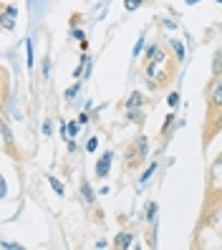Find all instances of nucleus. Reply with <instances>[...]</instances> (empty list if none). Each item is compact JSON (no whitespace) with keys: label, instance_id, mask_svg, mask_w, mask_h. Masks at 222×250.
I'll list each match as a JSON object with an SVG mask.
<instances>
[{"label":"nucleus","instance_id":"obj_1","mask_svg":"<svg viewBox=\"0 0 222 250\" xmlns=\"http://www.w3.org/2000/svg\"><path fill=\"white\" fill-rule=\"evenodd\" d=\"M222 131V109H207L204 114V122H202V146L207 149V146L212 144V139Z\"/></svg>","mask_w":222,"mask_h":250},{"label":"nucleus","instance_id":"obj_2","mask_svg":"<svg viewBox=\"0 0 222 250\" xmlns=\"http://www.w3.org/2000/svg\"><path fill=\"white\" fill-rule=\"evenodd\" d=\"M146 149H149V144H146L144 137H137L134 142H129L126 152H124V169H129V172L137 169L146 157Z\"/></svg>","mask_w":222,"mask_h":250},{"label":"nucleus","instance_id":"obj_3","mask_svg":"<svg viewBox=\"0 0 222 250\" xmlns=\"http://www.w3.org/2000/svg\"><path fill=\"white\" fill-rule=\"evenodd\" d=\"M207 109H222V73H217L207 86Z\"/></svg>","mask_w":222,"mask_h":250},{"label":"nucleus","instance_id":"obj_4","mask_svg":"<svg viewBox=\"0 0 222 250\" xmlns=\"http://www.w3.org/2000/svg\"><path fill=\"white\" fill-rule=\"evenodd\" d=\"M16 16H18L16 5H5L3 8V28L5 31H13V28H16Z\"/></svg>","mask_w":222,"mask_h":250},{"label":"nucleus","instance_id":"obj_5","mask_svg":"<svg viewBox=\"0 0 222 250\" xmlns=\"http://www.w3.org/2000/svg\"><path fill=\"white\" fill-rule=\"evenodd\" d=\"M111 159H114V154H111V152H106V154L101 157V162L96 165V177H106V174H109V165H111Z\"/></svg>","mask_w":222,"mask_h":250},{"label":"nucleus","instance_id":"obj_6","mask_svg":"<svg viewBox=\"0 0 222 250\" xmlns=\"http://www.w3.org/2000/svg\"><path fill=\"white\" fill-rule=\"evenodd\" d=\"M144 104V96L139 94V91H134L129 96V101H126V109H137V106H141Z\"/></svg>","mask_w":222,"mask_h":250},{"label":"nucleus","instance_id":"obj_7","mask_svg":"<svg viewBox=\"0 0 222 250\" xmlns=\"http://www.w3.org/2000/svg\"><path fill=\"white\" fill-rule=\"evenodd\" d=\"M114 245H116V248H129V245H131V235H129V232L116 235V238H114Z\"/></svg>","mask_w":222,"mask_h":250},{"label":"nucleus","instance_id":"obj_8","mask_svg":"<svg viewBox=\"0 0 222 250\" xmlns=\"http://www.w3.org/2000/svg\"><path fill=\"white\" fill-rule=\"evenodd\" d=\"M129 119L134 122V124H144V119H146V116H144V111H137V109H129Z\"/></svg>","mask_w":222,"mask_h":250},{"label":"nucleus","instance_id":"obj_9","mask_svg":"<svg viewBox=\"0 0 222 250\" xmlns=\"http://www.w3.org/2000/svg\"><path fill=\"white\" fill-rule=\"evenodd\" d=\"M10 142H13V137H10V126L3 122V144H5V149H10Z\"/></svg>","mask_w":222,"mask_h":250},{"label":"nucleus","instance_id":"obj_10","mask_svg":"<svg viewBox=\"0 0 222 250\" xmlns=\"http://www.w3.org/2000/svg\"><path fill=\"white\" fill-rule=\"evenodd\" d=\"M81 192H83V197H86V202H88V205H91V202L96 200V197H94V192H91V187H88L86 182L81 185Z\"/></svg>","mask_w":222,"mask_h":250},{"label":"nucleus","instance_id":"obj_11","mask_svg":"<svg viewBox=\"0 0 222 250\" xmlns=\"http://www.w3.org/2000/svg\"><path fill=\"white\" fill-rule=\"evenodd\" d=\"M139 5H141V0H126V3H124V8H126V10H137Z\"/></svg>","mask_w":222,"mask_h":250},{"label":"nucleus","instance_id":"obj_12","mask_svg":"<svg viewBox=\"0 0 222 250\" xmlns=\"http://www.w3.org/2000/svg\"><path fill=\"white\" fill-rule=\"evenodd\" d=\"M172 122H174V114H169V116H167V122H164V126H161V134H167V129L172 126Z\"/></svg>","mask_w":222,"mask_h":250},{"label":"nucleus","instance_id":"obj_13","mask_svg":"<svg viewBox=\"0 0 222 250\" xmlns=\"http://www.w3.org/2000/svg\"><path fill=\"white\" fill-rule=\"evenodd\" d=\"M154 212H157V205L152 202L149 208H146V217H149V220H154Z\"/></svg>","mask_w":222,"mask_h":250},{"label":"nucleus","instance_id":"obj_14","mask_svg":"<svg viewBox=\"0 0 222 250\" xmlns=\"http://www.w3.org/2000/svg\"><path fill=\"white\" fill-rule=\"evenodd\" d=\"M76 91H79V83H76V86H71V89L66 91V99H73V96H76Z\"/></svg>","mask_w":222,"mask_h":250},{"label":"nucleus","instance_id":"obj_15","mask_svg":"<svg viewBox=\"0 0 222 250\" xmlns=\"http://www.w3.org/2000/svg\"><path fill=\"white\" fill-rule=\"evenodd\" d=\"M51 185H53V189H56V192H58V195H61V192H63V187H61V182H58V180H51Z\"/></svg>","mask_w":222,"mask_h":250},{"label":"nucleus","instance_id":"obj_16","mask_svg":"<svg viewBox=\"0 0 222 250\" xmlns=\"http://www.w3.org/2000/svg\"><path fill=\"white\" fill-rule=\"evenodd\" d=\"M154 169H157V165H152L149 169H146V172H144V177H141V182H146V180H149V174H152Z\"/></svg>","mask_w":222,"mask_h":250},{"label":"nucleus","instance_id":"obj_17","mask_svg":"<svg viewBox=\"0 0 222 250\" xmlns=\"http://www.w3.org/2000/svg\"><path fill=\"white\" fill-rule=\"evenodd\" d=\"M169 104H172V106L180 104V94H172V96H169Z\"/></svg>","mask_w":222,"mask_h":250},{"label":"nucleus","instance_id":"obj_18","mask_svg":"<svg viewBox=\"0 0 222 250\" xmlns=\"http://www.w3.org/2000/svg\"><path fill=\"white\" fill-rule=\"evenodd\" d=\"M141 46H144V41L139 38V43H137V46H134V56H139V51H141Z\"/></svg>","mask_w":222,"mask_h":250},{"label":"nucleus","instance_id":"obj_19","mask_svg":"<svg viewBox=\"0 0 222 250\" xmlns=\"http://www.w3.org/2000/svg\"><path fill=\"white\" fill-rule=\"evenodd\" d=\"M195 3H200V0H187V5H195Z\"/></svg>","mask_w":222,"mask_h":250},{"label":"nucleus","instance_id":"obj_20","mask_svg":"<svg viewBox=\"0 0 222 250\" xmlns=\"http://www.w3.org/2000/svg\"><path fill=\"white\" fill-rule=\"evenodd\" d=\"M217 3H222V0H217Z\"/></svg>","mask_w":222,"mask_h":250}]
</instances>
